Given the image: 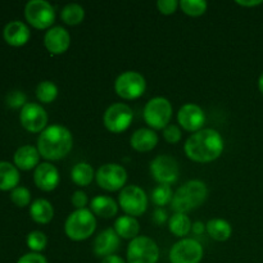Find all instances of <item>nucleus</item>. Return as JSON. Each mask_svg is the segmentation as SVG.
Segmentation results:
<instances>
[{
  "instance_id": "3",
  "label": "nucleus",
  "mask_w": 263,
  "mask_h": 263,
  "mask_svg": "<svg viewBox=\"0 0 263 263\" xmlns=\"http://www.w3.org/2000/svg\"><path fill=\"white\" fill-rule=\"evenodd\" d=\"M208 198L207 185L200 180H190L175 192L171 207L175 213L186 215L190 211L200 207Z\"/></svg>"
},
{
  "instance_id": "39",
  "label": "nucleus",
  "mask_w": 263,
  "mask_h": 263,
  "mask_svg": "<svg viewBox=\"0 0 263 263\" xmlns=\"http://www.w3.org/2000/svg\"><path fill=\"white\" fill-rule=\"evenodd\" d=\"M17 263H48L45 257L40 253H27L21 257Z\"/></svg>"
},
{
  "instance_id": "41",
  "label": "nucleus",
  "mask_w": 263,
  "mask_h": 263,
  "mask_svg": "<svg viewBox=\"0 0 263 263\" xmlns=\"http://www.w3.org/2000/svg\"><path fill=\"white\" fill-rule=\"evenodd\" d=\"M204 230H205L204 223L200 222V221H197V222L193 223L192 231H193V233H194V234H197V235H202V234L204 233Z\"/></svg>"
},
{
  "instance_id": "44",
  "label": "nucleus",
  "mask_w": 263,
  "mask_h": 263,
  "mask_svg": "<svg viewBox=\"0 0 263 263\" xmlns=\"http://www.w3.org/2000/svg\"><path fill=\"white\" fill-rule=\"evenodd\" d=\"M258 89H259V91H261L263 94V72H262V74L259 76V79H258Z\"/></svg>"
},
{
  "instance_id": "12",
  "label": "nucleus",
  "mask_w": 263,
  "mask_h": 263,
  "mask_svg": "<svg viewBox=\"0 0 263 263\" xmlns=\"http://www.w3.org/2000/svg\"><path fill=\"white\" fill-rule=\"evenodd\" d=\"M203 258V247L194 239L185 238L175 243L170 251L171 263H200Z\"/></svg>"
},
{
  "instance_id": "15",
  "label": "nucleus",
  "mask_w": 263,
  "mask_h": 263,
  "mask_svg": "<svg viewBox=\"0 0 263 263\" xmlns=\"http://www.w3.org/2000/svg\"><path fill=\"white\" fill-rule=\"evenodd\" d=\"M177 121L184 130L189 133H198L204 126L205 115L199 105L187 103L180 108L177 113Z\"/></svg>"
},
{
  "instance_id": "42",
  "label": "nucleus",
  "mask_w": 263,
  "mask_h": 263,
  "mask_svg": "<svg viewBox=\"0 0 263 263\" xmlns=\"http://www.w3.org/2000/svg\"><path fill=\"white\" fill-rule=\"evenodd\" d=\"M102 263H126L123 261L122 257L117 256V254H112V256H108L105 258L102 259Z\"/></svg>"
},
{
  "instance_id": "36",
  "label": "nucleus",
  "mask_w": 263,
  "mask_h": 263,
  "mask_svg": "<svg viewBox=\"0 0 263 263\" xmlns=\"http://www.w3.org/2000/svg\"><path fill=\"white\" fill-rule=\"evenodd\" d=\"M7 103L10 108H20L25 107L26 103V95L22 91H12L7 97Z\"/></svg>"
},
{
  "instance_id": "5",
  "label": "nucleus",
  "mask_w": 263,
  "mask_h": 263,
  "mask_svg": "<svg viewBox=\"0 0 263 263\" xmlns=\"http://www.w3.org/2000/svg\"><path fill=\"white\" fill-rule=\"evenodd\" d=\"M144 121L154 130H164L170 125L172 117V104L163 97L149 100L144 107Z\"/></svg>"
},
{
  "instance_id": "2",
  "label": "nucleus",
  "mask_w": 263,
  "mask_h": 263,
  "mask_svg": "<svg viewBox=\"0 0 263 263\" xmlns=\"http://www.w3.org/2000/svg\"><path fill=\"white\" fill-rule=\"evenodd\" d=\"M73 138L71 131L61 125H51L40 134L37 151L48 161H59L71 152Z\"/></svg>"
},
{
  "instance_id": "40",
  "label": "nucleus",
  "mask_w": 263,
  "mask_h": 263,
  "mask_svg": "<svg viewBox=\"0 0 263 263\" xmlns=\"http://www.w3.org/2000/svg\"><path fill=\"white\" fill-rule=\"evenodd\" d=\"M168 216H167V212L163 210V208H157L153 213V221L157 225H163L167 221Z\"/></svg>"
},
{
  "instance_id": "26",
  "label": "nucleus",
  "mask_w": 263,
  "mask_h": 263,
  "mask_svg": "<svg viewBox=\"0 0 263 263\" xmlns=\"http://www.w3.org/2000/svg\"><path fill=\"white\" fill-rule=\"evenodd\" d=\"M205 231L212 239L217 241H226L233 234V228L230 223L222 218H213L205 225Z\"/></svg>"
},
{
  "instance_id": "29",
  "label": "nucleus",
  "mask_w": 263,
  "mask_h": 263,
  "mask_svg": "<svg viewBox=\"0 0 263 263\" xmlns=\"http://www.w3.org/2000/svg\"><path fill=\"white\" fill-rule=\"evenodd\" d=\"M61 18L66 25H80L85 18V10L84 8L79 4H68L62 9Z\"/></svg>"
},
{
  "instance_id": "33",
  "label": "nucleus",
  "mask_w": 263,
  "mask_h": 263,
  "mask_svg": "<svg viewBox=\"0 0 263 263\" xmlns=\"http://www.w3.org/2000/svg\"><path fill=\"white\" fill-rule=\"evenodd\" d=\"M27 247L33 252V253H37V252L44 251L46 248V244H48V238H46L45 234L43 231H32L27 235Z\"/></svg>"
},
{
  "instance_id": "31",
  "label": "nucleus",
  "mask_w": 263,
  "mask_h": 263,
  "mask_svg": "<svg viewBox=\"0 0 263 263\" xmlns=\"http://www.w3.org/2000/svg\"><path fill=\"white\" fill-rule=\"evenodd\" d=\"M172 198H174V193H172L170 185H158L152 192V202L158 208H162L171 203Z\"/></svg>"
},
{
  "instance_id": "24",
  "label": "nucleus",
  "mask_w": 263,
  "mask_h": 263,
  "mask_svg": "<svg viewBox=\"0 0 263 263\" xmlns=\"http://www.w3.org/2000/svg\"><path fill=\"white\" fill-rule=\"evenodd\" d=\"M20 182V172L14 164L0 161V190H13Z\"/></svg>"
},
{
  "instance_id": "9",
  "label": "nucleus",
  "mask_w": 263,
  "mask_h": 263,
  "mask_svg": "<svg viewBox=\"0 0 263 263\" xmlns=\"http://www.w3.org/2000/svg\"><path fill=\"white\" fill-rule=\"evenodd\" d=\"M25 17L32 27L46 30L55 21V10L45 0H31L25 7Z\"/></svg>"
},
{
  "instance_id": "37",
  "label": "nucleus",
  "mask_w": 263,
  "mask_h": 263,
  "mask_svg": "<svg viewBox=\"0 0 263 263\" xmlns=\"http://www.w3.org/2000/svg\"><path fill=\"white\" fill-rule=\"evenodd\" d=\"M157 7H158V10L162 14L170 15L176 12L177 7H180V3L176 2V0H159L157 3Z\"/></svg>"
},
{
  "instance_id": "17",
  "label": "nucleus",
  "mask_w": 263,
  "mask_h": 263,
  "mask_svg": "<svg viewBox=\"0 0 263 263\" xmlns=\"http://www.w3.org/2000/svg\"><path fill=\"white\" fill-rule=\"evenodd\" d=\"M35 185L43 192H53L59 184V172L55 166L44 162L35 168L33 174Z\"/></svg>"
},
{
  "instance_id": "6",
  "label": "nucleus",
  "mask_w": 263,
  "mask_h": 263,
  "mask_svg": "<svg viewBox=\"0 0 263 263\" xmlns=\"http://www.w3.org/2000/svg\"><path fill=\"white\" fill-rule=\"evenodd\" d=\"M146 81L144 76L135 71H126L121 73L115 81V90L120 98L134 100L145 92Z\"/></svg>"
},
{
  "instance_id": "23",
  "label": "nucleus",
  "mask_w": 263,
  "mask_h": 263,
  "mask_svg": "<svg viewBox=\"0 0 263 263\" xmlns=\"http://www.w3.org/2000/svg\"><path fill=\"white\" fill-rule=\"evenodd\" d=\"M115 231L117 235L122 239H127V240H133V239L138 238L139 231H140V226H139L138 220L131 216H121L115 221Z\"/></svg>"
},
{
  "instance_id": "18",
  "label": "nucleus",
  "mask_w": 263,
  "mask_h": 263,
  "mask_svg": "<svg viewBox=\"0 0 263 263\" xmlns=\"http://www.w3.org/2000/svg\"><path fill=\"white\" fill-rule=\"evenodd\" d=\"M120 248V236L115 231V229H105L102 233L98 234L94 240V253L98 257L112 256Z\"/></svg>"
},
{
  "instance_id": "8",
  "label": "nucleus",
  "mask_w": 263,
  "mask_h": 263,
  "mask_svg": "<svg viewBox=\"0 0 263 263\" xmlns=\"http://www.w3.org/2000/svg\"><path fill=\"white\" fill-rule=\"evenodd\" d=\"M159 258V248L153 239L148 236H138L133 239L127 247L128 263H157Z\"/></svg>"
},
{
  "instance_id": "28",
  "label": "nucleus",
  "mask_w": 263,
  "mask_h": 263,
  "mask_svg": "<svg viewBox=\"0 0 263 263\" xmlns=\"http://www.w3.org/2000/svg\"><path fill=\"white\" fill-rule=\"evenodd\" d=\"M192 221L184 213H175L168 220V229L177 238H184L192 231Z\"/></svg>"
},
{
  "instance_id": "16",
  "label": "nucleus",
  "mask_w": 263,
  "mask_h": 263,
  "mask_svg": "<svg viewBox=\"0 0 263 263\" xmlns=\"http://www.w3.org/2000/svg\"><path fill=\"white\" fill-rule=\"evenodd\" d=\"M44 45L48 49L49 53L54 55H59L68 50L71 45V35L68 31L61 26H55L46 31L44 36Z\"/></svg>"
},
{
  "instance_id": "43",
  "label": "nucleus",
  "mask_w": 263,
  "mask_h": 263,
  "mask_svg": "<svg viewBox=\"0 0 263 263\" xmlns=\"http://www.w3.org/2000/svg\"><path fill=\"white\" fill-rule=\"evenodd\" d=\"M262 3V0H253V2H236V4L241 5V7H257V5H261Z\"/></svg>"
},
{
  "instance_id": "21",
  "label": "nucleus",
  "mask_w": 263,
  "mask_h": 263,
  "mask_svg": "<svg viewBox=\"0 0 263 263\" xmlns=\"http://www.w3.org/2000/svg\"><path fill=\"white\" fill-rule=\"evenodd\" d=\"M130 143L136 152L146 153L156 148L158 144V136L151 128H139L133 134Z\"/></svg>"
},
{
  "instance_id": "7",
  "label": "nucleus",
  "mask_w": 263,
  "mask_h": 263,
  "mask_svg": "<svg viewBox=\"0 0 263 263\" xmlns=\"http://www.w3.org/2000/svg\"><path fill=\"white\" fill-rule=\"evenodd\" d=\"M118 205L123 212L131 217L141 216L148 208V197L141 187L128 185L121 190L118 195Z\"/></svg>"
},
{
  "instance_id": "25",
  "label": "nucleus",
  "mask_w": 263,
  "mask_h": 263,
  "mask_svg": "<svg viewBox=\"0 0 263 263\" xmlns=\"http://www.w3.org/2000/svg\"><path fill=\"white\" fill-rule=\"evenodd\" d=\"M30 216L35 222L49 223L54 217L53 205L46 199H36L30 207Z\"/></svg>"
},
{
  "instance_id": "27",
  "label": "nucleus",
  "mask_w": 263,
  "mask_h": 263,
  "mask_svg": "<svg viewBox=\"0 0 263 263\" xmlns=\"http://www.w3.org/2000/svg\"><path fill=\"white\" fill-rule=\"evenodd\" d=\"M95 176L94 168L86 162H80L74 164L71 170V179L79 186H87L91 184Z\"/></svg>"
},
{
  "instance_id": "14",
  "label": "nucleus",
  "mask_w": 263,
  "mask_h": 263,
  "mask_svg": "<svg viewBox=\"0 0 263 263\" xmlns=\"http://www.w3.org/2000/svg\"><path fill=\"white\" fill-rule=\"evenodd\" d=\"M20 121L30 133H43L48 125V113L37 103H27L21 109Z\"/></svg>"
},
{
  "instance_id": "38",
  "label": "nucleus",
  "mask_w": 263,
  "mask_h": 263,
  "mask_svg": "<svg viewBox=\"0 0 263 263\" xmlns=\"http://www.w3.org/2000/svg\"><path fill=\"white\" fill-rule=\"evenodd\" d=\"M71 202L73 204V207H76L77 210H84L86 207V204L89 203V198H87L86 193L81 192V190H77L73 193L71 198Z\"/></svg>"
},
{
  "instance_id": "35",
  "label": "nucleus",
  "mask_w": 263,
  "mask_h": 263,
  "mask_svg": "<svg viewBox=\"0 0 263 263\" xmlns=\"http://www.w3.org/2000/svg\"><path fill=\"white\" fill-rule=\"evenodd\" d=\"M163 138L168 144H176L181 140V130L176 125H168L163 130Z\"/></svg>"
},
{
  "instance_id": "20",
  "label": "nucleus",
  "mask_w": 263,
  "mask_h": 263,
  "mask_svg": "<svg viewBox=\"0 0 263 263\" xmlns=\"http://www.w3.org/2000/svg\"><path fill=\"white\" fill-rule=\"evenodd\" d=\"M13 159H14V166L17 168L23 170V171H30V170L36 168L39 166L40 153L35 146L23 145L15 151Z\"/></svg>"
},
{
  "instance_id": "34",
  "label": "nucleus",
  "mask_w": 263,
  "mask_h": 263,
  "mask_svg": "<svg viewBox=\"0 0 263 263\" xmlns=\"http://www.w3.org/2000/svg\"><path fill=\"white\" fill-rule=\"evenodd\" d=\"M10 199L14 203L17 207H26L30 204L31 200V193L27 187L25 186H17L15 189L12 190L10 193Z\"/></svg>"
},
{
  "instance_id": "19",
  "label": "nucleus",
  "mask_w": 263,
  "mask_h": 263,
  "mask_svg": "<svg viewBox=\"0 0 263 263\" xmlns=\"http://www.w3.org/2000/svg\"><path fill=\"white\" fill-rule=\"evenodd\" d=\"M4 40L12 46H23L30 40V30L27 26L21 21H12L7 23L3 30Z\"/></svg>"
},
{
  "instance_id": "30",
  "label": "nucleus",
  "mask_w": 263,
  "mask_h": 263,
  "mask_svg": "<svg viewBox=\"0 0 263 263\" xmlns=\"http://www.w3.org/2000/svg\"><path fill=\"white\" fill-rule=\"evenodd\" d=\"M58 97V87L54 82L51 81H43L37 85L36 87V98L40 100L41 103H49L54 102Z\"/></svg>"
},
{
  "instance_id": "1",
  "label": "nucleus",
  "mask_w": 263,
  "mask_h": 263,
  "mask_svg": "<svg viewBox=\"0 0 263 263\" xmlns=\"http://www.w3.org/2000/svg\"><path fill=\"white\" fill-rule=\"evenodd\" d=\"M185 154L198 163H210L220 158L225 149L223 138L217 130L202 128L194 133L185 143Z\"/></svg>"
},
{
  "instance_id": "32",
  "label": "nucleus",
  "mask_w": 263,
  "mask_h": 263,
  "mask_svg": "<svg viewBox=\"0 0 263 263\" xmlns=\"http://www.w3.org/2000/svg\"><path fill=\"white\" fill-rule=\"evenodd\" d=\"M207 7L208 4L204 0H181L180 2L181 10L190 17H199L204 14Z\"/></svg>"
},
{
  "instance_id": "10",
  "label": "nucleus",
  "mask_w": 263,
  "mask_h": 263,
  "mask_svg": "<svg viewBox=\"0 0 263 263\" xmlns=\"http://www.w3.org/2000/svg\"><path fill=\"white\" fill-rule=\"evenodd\" d=\"M98 185L107 192H117L123 189L127 181V172L125 167L118 163L103 164L95 174Z\"/></svg>"
},
{
  "instance_id": "4",
  "label": "nucleus",
  "mask_w": 263,
  "mask_h": 263,
  "mask_svg": "<svg viewBox=\"0 0 263 263\" xmlns=\"http://www.w3.org/2000/svg\"><path fill=\"white\" fill-rule=\"evenodd\" d=\"M97 229V220L90 210H76L64 223V233L71 240L82 241L89 239Z\"/></svg>"
},
{
  "instance_id": "11",
  "label": "nucleus",
  "mask_w": 263,
  "mask_h": 263,
  "mask_svg": "<svg viewBox=\"0 0 263 263\" xmlns=\"http://www.w3.org/2000/svg\"><path fill=\"white\" fill-rule=\"evenodd\" d=\"M133 109L123 103H115L105 110L103 122L108 131L113 134H121L130 127L133 122Z\"/></svg>"
},
{
  "instance_id": "22",
  "label": "nucleus",
  "mask_w": 263,
  "mask_h": 263,
  "mask_svg": "<svg viewBox=\"0 0 263 263\" xmlns=\"http://www.w3.org/2000/svg\"><path fill=\"white\" fill-rule=\"evenodd\" d=\"M91 212L103 218H112L117 215L118 204L115 199L105 195H98L91 199Z\"/></svg>"
},
{
  "instance_id": "13",
  "label": "nucleus",
  "mask_w": 263,
  "mask_h": 263,
  "mask_svg": "<svg viewBox=\"0 0 263 263\" xmlns=\"http://www.w3.org/2000/svg\"><path fill=\"white\" fill-rule=\"evenodd\" d=\"M151 174L159 185H171L179 179V164L172 157L158 156L151 162Z\"/></svg>"
}]
</instances>
